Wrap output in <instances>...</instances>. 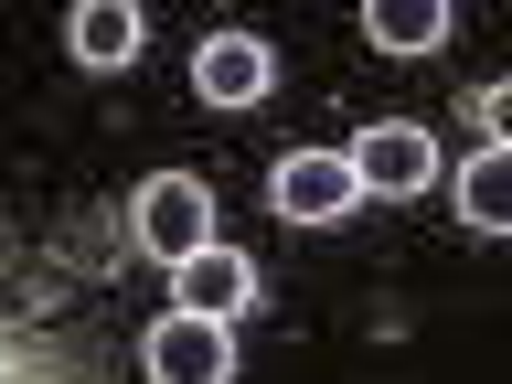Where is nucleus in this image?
Segmentation results:
<instances>
[{
  "instance_id": "obj_1",
  "label": "nucleus",
  "mask_w": 512,
  "mask_h": 384,
  "mask_svg": "<svg viewBox=\"0 0 512 384\" xmlns=\"http://www.w3.org/2000/svg\"><path fill=\"white\" fill-rule=\"evenodd\" d=\"M128 246L160 256V267L203 256V246H214V192L192 182V171H150V182L128 192Z\"/></svg>"
},
{
  "instance_id": "obj_2",
  "label": "nucleus",
  "mask_w": 512,
  "mask_h": 384,
  "mask_svg": "<svg viewBox=\"0 0 512 384\" xmlns=\"http://www.w3.org/2000/svg\"><path fill=\"white\" fill-rule=\"evenodd\" d=\"M342 171L363 182V203H406V192H427L438 182V128L427 118H374V128H352V150H342Z\"/></svg>"
},
{
  "instance_id": "obj_3",
  "label": "nucleus",
  "mask_w": 512,
  "mask_h": 384,
  "mask_svg": "<svg viewBox=\"0 0 512 384\" xmlns=\"http://www.w3.org/2000/svg\"><path fill=\"white\" fill-rule=\"evenodd\" d=\"M139 374L150 384H235V331L224 320H192V310H160L139 331Z\"/></svg>"
},
{
  "instance_id": "obj_4",
  "label": "nucleus",
  "mask_w": 512,
  "mask_h": 384,
  "mask_svg": "<svg viewBox=\"0 0 512 384\" xmlns=\"http://www.w3.org/2000/svg\"><path fill=\"white\" fill-rule=\"evenodd\" d=\"M278 86V43L267 32H203L192 43V96L203 107H267Z\"/></svg>"
},
{
  "instance_id": "obj_5",
  "label": "nucleus",
  "mask_w": 512,
  "mask_h": 384,
  "mask_svg": "<svg viewBox=\"0 0 512 384\" xmlns=\"http://www.w3.org/2000/svg\"><path fill=\"white\" fill-rule=\"evenodd\" d=\"M267 203H278L288 224H352L363 214V182L342 171V150H288L278 171H267Z\"/></svg>"
},
{
  "instance_id": "obj_6",
  "label": "nucleus",
  "mask_w": 512,
  "mask_h": 384,
  "mask_svg": "<svg viewBox=\"0 0 512 384\" xmlns=\"http://www.w3.org/2000/svg\"><path fill=\"white\" fill-rule=\"evenodd\" d=\"M171 310H192V320H224V331H235V310H256V256H235V246H203V256H182V267H171Z\"/></svg>"
},
{
  "instance_id": "obj_7",
  "label": "nucleus",
  "mask_w": 512,
  "mask_h": 384,
  "mask_svg": "<svg viewBox=\"0 0 512 384\" xmlns=\"http://www.w3.org/2000/svg\"><path fill=\"white\" fill-rule=\"evenodd\" d=\"M139 43H150L139 0H75V22H64V54L86 64V75H118V64H139Z\"/></svg>"
},
{
  "instance_id": "obj_8",
  "label": "nucleus",
  "mask_w": 512,
  "mask_h": 384,
  "mask_svg": "<svg viewBox=\"0 0 512 384\" xmlns=\"http://www.w3.org/2000/svg\"><path fill=\"white\" fill-rule=\"evenodd\" d=\"M459 224L470 235H512V150L502 139H480L470 171H459Z\"/></svg>"
},
{
  "instance_id": "obj_9",
  "label": "nucleus",
  "mask_w": 512,
  "mask_h": 384,
  "mask_svg": "<svg viewBox=\"0 0 512 384\" xmlns=\"http://www.w3.org/2000/svg\"><path fill=\"white\" fill-rule=\"evenodd\" d=\"M363 43H374V54H438L448 43V0H374V11H363Z\"/></svg>"
}]
</instances>
